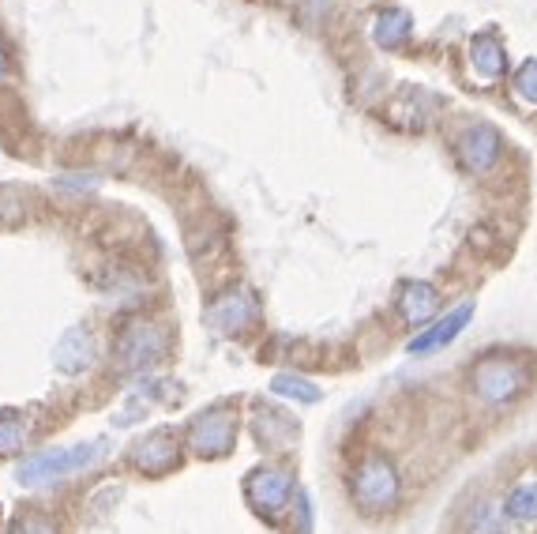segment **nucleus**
<instances>
[{
    "label": "nucleus",
    "instance_id": "obj_1",
    "mask_svg": "<svg viewBox=\"0 0 537 534\" xmlns=\"http://www.w3.org/2000/svg\"><path fill=\"white\" fill-rule=\"evenodd\" d=\"M530 388V365L511 354H485L470 369V392L485 407H511Z\"/></svg>",
    "mask_w": 537,
    "mask_h": 534
},
{
    "label": "nucleus",
    "instance_id": "obj_2",
    "mask_svg": "<svg viewBox=\"0 0 537 534\" xmlns=\"http://www.w3.org/2000/svg\"><path fill=\"white\" fill-rule=\"evenodd\" d=\"M350 497L365 516L391 512L402 497V478L384 452H369L350 474Z\"/></svg>",
    "mask_w": 537,
    "mask_h": 534
},
{
    "label": "nucleus",
    "instance_id": "obj_3",
    "mask_svg": "<svg viewBox=\"0 0 537 534\" xmlns=\"http://www.w3.org/2000/svg\"><path fill=\"white\" fill-rule=\"evenodd\" d=\"M106 456V448L94 440V444H76V448H61V452H42L31 456L19 467V482L23 486H46V482H64L72 474L94 467L98 459Z\"/></svg>",
    "mask_w": 537,
    "mask_h": 534
},
{
    "label": "nucleus",
    "instance_id": "obj_4",
    "mask_svg": "<svg viewBox=\"0 0 537 534\" xmlns=\"http://www.w3.org/2000/svg\"><path fill=\"white\" fill-rule=\"evenodd\" d=\"M233 440H237V414L226 407H215L200 414L192 429H188V448L196 452L200 459H218L230 456Z\"/></svg>",
    "mask_w": 537,
    "mask_h": 534
},
{
    "label": "nucleus",
    "instance_id": "obj_5",
    "mask_svg": "<svg viewBox=\"0 0 537 534\" xmlns=\"http://www.w3.org/2000/svg\"><path fill=\"white\" fill-rule=\"evenodd\" d=\"M245 497L248 504L260 512V516L275 519L286 512V504L293 497V474L278 471V467H263V471H252L245 482Z\"/></svg>",
    "mask_w": 537,
    "mask_h": 534
},
{
    "label": "nucleus",
    "instance_id": "obj_6",
    "mask_svg": "<svg viewBox=\"0 0 537 534\" xmlns=\"http://www.w3.org/2000/svg\"><path fill=\"white\" fill-rule=\"evenodd\" d=\"M470 320H474V301H462L459 309H451L444 320H432V328L417 331L406 350H410L414 358H429V354H436V350H444V346L455 343L462 331H466Z\"/></svg>",
    "mask_w": 537,
    "mask_h": 534
},
{
    "label": "nucleus",
    "instance_id": "obj_7",
    "mask_svg": "<svg viewBox=\"0 0 537 534\" xmlns=\"http://www.w3.org/2000/svg\"><path fill=\"white\" fill-rule=\"evenodd\" d=\"M504 155V136L492 125H474L459 136V158L470 173H489Z\"/></svg>",
    "mask_w": 537,
    "mask_h": 534
},
{
    "label": "nucleus",
    "instance_id": "obj_8",
    "mask_svg": "<svg viewBox=\"0 0 537 534\" xmlns=\"http://www.w3.org/2000/svg\"><path fill=\"white\" fill-rule=\"evenodd\" d=\"M117 354H121V362L128 365V369L154 365L162 354H166V335L154 328V324H132V328L121 335Z\"/></svg>",
    "mask_w": 537,
    "mask_h": 534
},
{
    "label": "nucleus",
    "instance_id": "obj_9",
    "mask_svg": "<svg viewBox=\"0 0 537 534\" xmlns=\"http://www.w3.org/2000/svg\"><path fill=\"white\" fill-rule=\"evenodd\" d=\"M132 467L143 474H166L177 467V440L169 437V433H151V437H143L132 448Z\"/></svg>",
    "mask_w": 537,
    "mask_h": 534
},
{
    "label": "nucleus",
    "instance_id": "obj_10",
    "mask_svg": "<svg viewBox=\"0 0 537 534\" xmlns=\"http://www.w3.org/2000/svg\"><path fill=\"white\" fill-rule=\"evenodd\" d=\"M399 313L410 328H421L429 324L432 316L440 313V290L425 279H414V283L402 286V298H399Z\"/></svg>",
    "mask_w": 537,
    "mask_h": 534
},
{
    "label": "nucleus",
    "instance_id": "obj_11",
    "mask_svg": "<svg viewBox=\"0 0 537 534\" xmlns=\"http://www.w3.org/2000/svg\"><path fill=\"white\" fill-rule=\"evenodd\" d=\"M207 320H211L215 331H241L245 324L256 320V301L248 298V294H241V290H237V294H226V298H218L215 305H211Z\"/></svg>",
    "mask_w": 537,
    "mask_h": 534
},
{
    "label": "nucleus",
    "instance_id": "obj_12",
    "mask_svg": "<svg viewBox=\"0 0 537 534\" xmlns=\"http://www.w3.org/2000/svg\"><path fill=\"white\" fill-rule=\"evenodd\" d=\"M470 64L481 79H504L507 72V49L496 34H477L470 42Z\"/></svg>",
    "mask_w": 537,
    "mask_h": 534
},
{
    "label": "nucleus",
    "instance_id": "obj_13",
    "mask_svg": "<svg viewBox=\"0 0 537 534\" xmlns=\"http://www.w3.org/2000/svg\"><path fill=\"white\" fill-rule=\"evenodd\" d=\"M410 34H414V19H410V12H402V8H387L372 23V42L380 49H402Z\"/></svg>",
    "mask_w": 537,
    "mask_h": 534
},
{
    "label": "nucleus",
    "instance_id": "obj_14",
    "mask_svg": "<svg viewBox=\"0 0 537 534\" xmlns=\"http://www.w3.org/2000/svg\"><path fill=\"white\" fill-rule=\"evenodd\" d=\"M91 358H94V343L83 328L68 331V335L61 339V346H57V365H61L64 373H79V369H87Z\"/></svg>",
    "mask_w": 537,
    "mask_h": 534
},
{
    "label": "nucleus",
    "instance_id": "obj_15",
    "mask_svg": "<svg viewBox=\"0 0 537 534\" xmlns=\"http://www.w3.org/2000/svg\"><path fill=\"white\" fill-rule=\"evenodd\" d=\"M507 531V512L504 504L477 501L466 519H462V534H504Z\"/></svg>",
    "mask_w": 537,
    "mask_h": 534
},
{
    "label": "nucleus",
    "instance_id": "obj_16",
    "mask_svg": "<svg viewBox=\"0 0 537 534\" xmlns=\"http://www.w3.org/2000/svg\"><path fill=\"white\" fill-rule=\"evenodd\" d=\"M504 512L511 523H537V478H526L507 493Z\"/></svg>",
    "mask_w": 537,
    "mask_h": 534
},
{
    "label": "nucleus",
    "instance_id": "obj_17",
    "mask_svg": "<svg viewBox=\"0 0 537 534\" xmlns=\"http://www.w3.org/2000/svg\"><path fill=\"white\" fill-rule=\"evenodd\" d=\"M256 437H260V444H267V448L282 452V448L290 444V437H293V422L286 418V414H278V410H263L260 407V418H256Z\"/></svg>",
    "mask_w": 537,
    "mask_h": 534
},
{
    "label": "nucleus",
    "instance_id": "obj_18",
    "mask_svg": "<svg viewBox=\"0 0 537 534\" xmlns=\"http://www.w3.org/2000/svg\"><path fill=\"white\" fill-rule=\"evenodd\" d=\"M271 392L286 395V399H297V403H320V395H323L312 380L297 377V373H278V377L271 380Z\"/></svg>",
    "mask_w": 537,
    "mask_h": 534
},
{
    "label": "nucleus",
    "instance_id": "obj_19",
    "mask_svg": "<svg viewBox=\"0 0 537 534\" xmlns=\"http://www.w3.org/2000/svg\"><path fill=\"white\" fill-rule=\"evenodd\" d=\"M27 440V418L12 414V410H0V452H16Z\"/></svg>",
    "mask_w": 537,
    "mask_h": 534
},
{
    "label": "nucleus",
    "instance_id": "obj_20",
    "mask_svg": "<svg viewBox=\"0 0 537 534\" xmlns=\"http://www.w3.org/2000/svg\"><path fill=\"white\" fill-rule=\"evenodd\" d=\"M515 95H519L526 106H537V61L534 57L515 72Z\"/></svg>",
    "mask_w": 537,
    "mask_h": 534
},
{
    "label": "nucleus",
    "instance_id": "obj_21",
    "mask_svg": "<svg viewBox=\"0 0 537 534\" xmlns=\"http://www.w3.org/2000/svg\"><path fill=\"white\" fill-rule=\"evenodd\" d=\"M12 534H57V527H53V519L46 516H23L12 527Z\"/></svg>",
    "mask_w": 537,
    "mask_h": 534
},
{
    "label": "nucleus",
    "instance_id": "obj_22",
    "mask_svg": "<svg viewBox=\"0 0 537 534\" xmlns=\"http://www.w3.org/2000/svg\"><path fill=\"white\" fill-rule=\"evenodd\" d=\"M297 516H301V527H297V531L301 534L312 531V504H308L305 493H297Z\"/></svg>",
    "mask_w": 537,
    "mask_h": 534
},
{
    "label": "nucleus",
    "instance_id": "obj_23",
    "mask_svg": "<svg viewBox=\"0 0 537 534\" xmlns=\"http://www.w3.org/2000/svg\"><path fill=\"white\" fill-rule=\"evenodd\" d=\"M0 72H4V53H0Z\"/></svg>",
    "mask_w": 537,
    "mask_h": 534
}]
</instances>
